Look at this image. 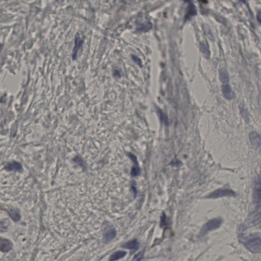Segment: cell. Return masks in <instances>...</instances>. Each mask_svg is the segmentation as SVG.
Masks as SVG:
<instances>
[{"label": "cell", "instance_id": "cell-1", "mask_svg": "<svg viewBox=\"0 0 261 261\" xmlns=\"http://www.w3.org/2000/svg\"><path fill=\"white\" fill-rule=\"evenodd\" d=\"M245 246L250 251L254 254L261 253V237L260 234H252L245 241Z\"/></svg>", "mask_w": 261, "mask_h": 261}, {"label": "cell", "instance_id": "cell-2", "mask_svg": "<svg viewBox=\"0 0 261 261\" xmlns=\"http://www.w3.org/2000/svg\"><path fill=\"white\" fill-rule=\"evenodd\" d=\"M222 222L223 219L221 217H217L210 220L204 224L201 231V234L202 235H205L210 231L218 229L220 227Z\"/></svg>", "mask_w": 261, "mask_h": 261}, {"label": "cell", "instance_id": "cell-3", "mask_svg": "<svg viewBox=\"0 0 261 261\" xmlns=\"http://www.w3.org/2000/svg\"><path fill=\"white\" fill-rule=\"evenodd\" d=\"M236 193L234 191L228 189H219L210 193L206 196L208 199H216L223 197L236 196Z\"/></svg>", "mask_w": 261, "mask_h": 261}, {"label": "cell", "instance_id": "cell-4", "mask_svg": "<svg viewBox=\"0 0 261 261\" xmlns=\"http://www.w3.org/2000/svg\"><path fill=\"white\" fill-rule=\"evenodd\" d=\"M223 95L228 100H232L236 97V94L229 84H224L222 86Z\"/></svg>", "mask_w": 261, "mask_h": 261}, {"label": "cell", "instance_id": "cell-5", "mask_svg": "<svg viewBox=\"0 0 261 261\" xmlns=\"http://www.w3.org/2000/svg\"><path fill=\"white\" fill-rule=\"evenodd\" d=\"M249 138L251 145L257 149H260L261 146V137L260 134L257 133V132H252L249 134Z\"/></svg>", "mask_w": 261, "mask_h": 261}, {"label": "cell", "instance_id": "cell-6", "mask_svg": "<svg viewBox=\"0 0 261 261\" xmlns=\"http://www.w3.org/2000/svg\"><path fill=\"white\" fill-rule=\"evenodd\" d=\"M83 43L84 41L81 39L79 34L77 33L75 36V47L72 52V57L73 60H75L77 58L79 51L82 46Z\"/></svg>", "mask_w": 261, "mask_h": 261}, {"label": "cell", "instance_id": "cell-7", "mask_svg": "<svg viewBox=\"0 0 261 261\" xmlns=\"http://www.w3.org/2000/svg\"><path fill=\"white\" fill-rule=\"evenodd\" d=\"M12 244L10 241L0 237V251L2 252H9L12 249Z\"/></svg>", "mask_w": 261, "mask_h": 261}, {"label": "cell", "instance_id": "cell-8", "mask_svg": "<svg viewBox=\"0 0 261 261\" xmlns=\"http://www.w3.org/2000/svg\"><path fill=\"white\" fill-rule=\"evenodd\" d=\"M185 1L188 3L187 10L186 12L187 14L186 15V18L187 19H189V18L196 14L197 11H196V8L192 3L191 0H185Z\"/></svg>", "mask_w": 261, "mask_h": 261}, {"label": "cell", "instance_id": "cell-9", "mask_svg": "<svg viewBox=\"0 0 261 261\" xmlns=\"http://www.w3.org/2000/svg\"><path fill=\"white\" fill-rule=\"evenodd\" d=\"M22 166L21 164L16 162L9 163L5 166V169L9 171H11V170L19 171L22 169Z\"/></svg>", "mask_w": 261, "mask_h": 261}, {"label": "cell", "instance_id": "cell-10", "mask_svg": "<svg viewBox=\"0 0 261 261\" xmlns=\"http://www.w3.org/2000/svg\"><path fill=\"white\" fill-rule=\"evenodd\" d=\"M220 81L224 84H227L230 81L229 73L226 69H221L219 71Z\"/></svg>", "mask_w": 261, "mask_h": 261}, {"label": "cell", "instance_id": "cell-11", "mask_svg": "<svg viewBox=\"0 0 261 261\" xmlns=\"http://www.w3.org/2000/svg\"><path fill=\"white\" fill-rule=\"evenodd\" d=\"M239 109L240 111V113L241 114L243 118L247 123H248L250 120L249 118V112L248 111L247 108H245V106L243 104H240L239 105Z\"/></svg>", "mask_w": 261, "mask_h": 261}, {"label": "cell", "instance_id": "cell-12", "mask_svg": "<svg viewBox=\"0 0 261 261\" xmlns=\"http://www.w3.org/2000/svg\"><path fill=\"white\" fill-rule=\"evenodd\" d=\"M260 179H259L258 181H257V183H256L255 186V201L257 202V204H259L260 205V197H261V193H260Z\"/></svg>", "mask_w": 261, "mask_h": 261}, {"label": "cell", "instance_id": "cell-13", "mask_svg": "<svg viewBox=\"0 0 261 261\" xmlns=\"http://www.w3.org/2000/svg\"><path fill=\"white\" fill-rule=\"evenodd\" d=\"M123 247L126 248H128V249L136 250V249H137L138 248L139 244L137 241L134 240L131 241L130 242H128L127 243H125L123 246Z\"/></svg>", "mask_w": 261, "mask_h": 261}, {"label": "cell", "instance_id": "cell-14", "mask_svg": "<svg viewBox=\"0 0 261 261\" xmlns=\"http://www.w3.org/2000/svg\"><path fill=\"white\" fill-rule=\"evenodd\" d=\"M126 255V252L124 251H118L115 252L113 255H112L111 257V261H114V260H118L119 259L121 258L124 257Z\"/></svg>", "mask_w": 261, "mask_h": 261}, {"label": "cell", "instance_id": "cell-15", "mask_svg": "<svg viewBox=\"0 0 261 261\" xmlns=\"http://www.w3.org/2000/svg\"><path fill=\"white\" fill-rule=\"evenodd\" d=\"M200 49H201V52H202V54L205 56H206V57H209L210 56V52L208 46H206V44H205L204 43H200Z\"/></svg>", "mask_w": 261, "mask_h": 261}, {"label": "cell", "instance_id": "cell-16", "mask_svg": "<svg viewBox=\"0 0 261 261\" xmlns=\"http://www.w3.org/2000/svg\"><path fill=\"white\" fill-rule=\"evenodd\" d=\"M116 235V232L114 230H110L106 232L105 234V238L106 240L109 241L113 239Z\"/></svg>", "mask_w": 261, "mask_h": 261}, {"label": "cell", "instance_id": "cell-17", "mask_svg": "<svg viewBox=\"0 0 261 261\" xmlns=\"http://www.w3.org/2000/svg\"><path fill=\"white\" fill-rule=\"evenodd\" d=\"M9 215L10 216V217L12 218V219H14V221H18L19 220L21 216L19 215L18 212H17V211H16V210H11L9 212Z\"/></svg>", "mask_w": 261, "mask_h": 261}, {"label": "cell", "instance_id": "cell-18", "mask_svg": "<svg viewBox=\"0 0 261 261\" xmlns=\"http://www.w3.org/2000/svg\"><path fill=\"white\" fill-rule=\"evenodd\" d=\"M158 112L159 114L160 117L161 118V120L164 121L166 124H167L168 123L167 117L164 114V113L161 110L158 109Z\"/></svg>", "mask_w": 261, "mask_h": 261}, {"label": "cell", "instance_id": "cell-19", "mask_svg": "<svg viewBox=\"0 0 261 261\" xmlns=\"http://www.w3.org/2000/svg\"><path fill=\"white\" fill-rule=\"evenodd\" d=\"M151 27H152L151 24L150 23H147V24L142 25L141 27H140L139 29L141 31H147L148 30L150 29Z\"/></svg>", "mask_w": 261, "mask_h": 261}, {"label": "cell", "instance_id": "cell-20", "mask_svg": "<svg viewBox=\"0 0 261 261\" xmlns=\"http://www.w3.org/2000/svg\"><path fill=\"white\" fill-rule=\"evenodd\" d=\"M132 57H133V60H134L135 61V62H136V63L138 64V65H139V66L142 67L141 61V60H140V59H139V58H138L137 56H133Z\"/></svg>", "mask_w": 261, "mask_h": 261}, {"label": "cell", "instance_id": "cell-21", "mask_svg": "<svg viewBox=\"0 0 261 261\" xmlns=\"http://www.w3.org/2000/svg\"><path fill=\"white\" fill-rule=\"evenodd\" d=\"M199 1L202 2V3H206L207 2V0H199Z\"/></svg>", "mask_w": 261, "mask_h": 261}]
</instances>
